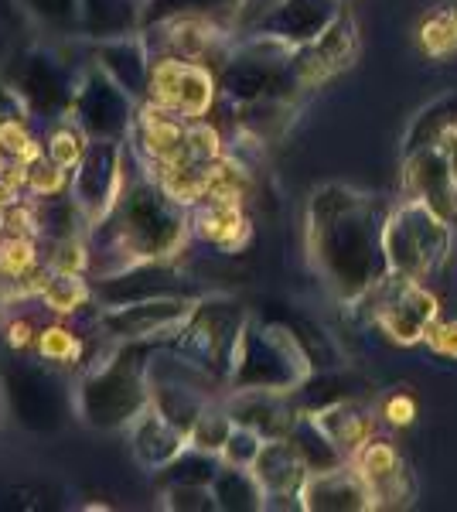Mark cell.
<instances>
[{
	"instance_id": "1",
	"label": "cell",
	"mask_w": 457,
	"mask_h": 512,
	"mask_svg": "<svg viewBox=\"0 0 457 512\" xmlns=\"http://www.w3.org/2000/svg\"><path fill=\"white\" fill-rule=\"evenodd\" d=\"M393 205L348 185H321L307 202V253L331 294L359 304L393 270L386 256V219Z\"/></svg>"
},
{
	"instance_id": "2",
	"label": "cell",
	"mask_w": 457,
	"mask_h": 512,
	"mask_svg": "<svg viewBox=\"0 0 457 512\" xmlns=\"http://www.w3.org/2000/svg\"><path fill=\"white\" fill-rule=\"evenodd\" d=\"M314 373L311 355L290 328L280 325H256L246 318L239 335L236 355L226 383L232 390H277L294 393L307 376Z\"/></svg>"
},
{
	"instance_id": "3",
	"label": "cell",
	"mask_w": 457,
	"mask_h": 512,
	"mask_svg": "<svg viewBox=\"0 0 457 512\" xmlns=\"http://www.w3.org/2000/svg\"><path fill=\"white\" fill-rule=\"evenodd\" d=\"M454 226L437 216L427 202L403 198L386 219V256L389 270L410 280H434L451 256Z\"/></svg>"
},
{
	"instance_id": "4",
	"label": "cell",
	"mask_w": 457,
	"mask_h": 512,
	"mask_svg": "<svg viewBox=\"0 0 457 512\" xmlns=\"http://www.w3.org/2000/svg\"><path fill=\"white\" fill-rule=\"evenodd\" d=\"M359 304H365V321L379 328L393 345H420L427 328L440 318L437 297L427 291L423 280H410L400 274H389L379 287H372ZM352 304V308H359Z\"/></svg>"
},
{
	"instance_id": "5",
	"label": "cell",
	"mask_w": 457,
	"mask_h": 512,
	"mask_svg": "<svg viewBox=\"0 0 457 512\" xmlns=\"http://www.w3.org/2000/svg\"><path fill=\"white\" fill-rule=\"evenodd\" d=\"M246 328V315L239 304L226 301V297H212L191 308L188 321L181 325L178 349L188 362L205 369L209 376L229 379L232 355H236L239 335Z\"/></svg>"
},
{
	"instance_id": "6",
	"label": "cell",
	"mask_w": 457,
	"mask_h": 512,
	"mask_svg": "<svg viewBox=\"0 0 457 512\" xmlns=\"http://www.w3.org/2000/svg\"><path fill=\"white\" fill-rule=\"evenodd\" d=\"M219 96V76L202 62L178 59V55H154L147 96L151 103L178 113L185 120H205Z\"/></svg>"
},
{
	"instance_id": "7",
	"label": "cell",
	"mask_w": 457,
	"mask_h": 512,
	"mask_svg": "<svg viewBox=\"0 0 457 512\" xmlns=\"http://www.w3.org/2000/svg\"><path fill=\"white\" fill-rule=\"evenodd\" d=\"M147 403H151L147 373L140 366H134L127 355H116L99 373L89 376L86 393H82L86 417L99 427L127 424V420H134Z\"/></svg>"
},
{
	"instance_id": "8",
	"label": "cell",
	"mask_w": 457,
	"mask_h": 512,
	"mask_svg": "<svg viewBox=\"0 0 457 512\" xmlns=\"http://www.w3.org/2000/svg\"><path fill=\"white\" fill-rule=\"evenodd\" d=\"M355 59H359V24H355L352 11L345 7L318 38L294 48L290 69L297 76V86L314 89L331 76H338V72H345Z\"/></svg>"
},
{
	"instance_id": "9",
	"label": "cell",
	"mask_w": 457,
	"mask_h": 512,
	"mask_svg": "<svg viewBox=\"0 0 457 512\" xmlns=\"http://www.w3.org/2000/svg\"><path fill=\"white\" fill-rule=\"evenodd\" d=\"M352 468L369 485L376 509H406L417 499V478H413L410 465L389 437H369L359 451L352 454Z\"/></svg>"
},
{
	"instance_id": "10",
	"label": "cell",
	"mask_w": 457,
	"mask_h": 512,
	"mask_svg": "<svg viewBox=\"0 0 457 512\" xmlns=\"http://www.w3.org/2000/svg\"><path fill=\"white\" fill-rule=\"evenodd\" d=\"M345 11V0H273L267 11L249 24V35L277 38L284 45H307Z\"/></svg>"
},
{
	"instance_id": "11",
	"label": "cell",
	"mask_w": 457,
	"mask_h": 512,
	"mask_svg": "<svg viewBox=\"0 0 457 512\" xmlns=\"http://www.w3.org/2000/svg\"><path fill=\"white\" fill-rule=\"evenodd\" d=\"M253 475L263 485V509H304L301 492L307 465L290 437H270L253 461Z\"/></svg>"
},
{
	"instance_id": "12",
	"label": "cell",
	"mask_w": 457,
	"mask_h": 512,
	"mask_svg": "<svg viewBox=\"0 0 457 512\" xmlns=\"http://www.w3.org/2000/svg\"><path fill=\"white\" fill-rule=\"evenodd\" d=\"M403 192L406 198L427 202L437 216L457 226V171L440 147H423L403 158Z\"/></svg>"
},
{
	"instance_id": "13",
	"label": "cell",
	"mask_w": 457,
	"mask_h": 512,
	"mask_svg": "<svg viewBox=\"0 0 457 512\" xmlns=\"http://www.w3.org/2000/svg\"><path fill=\"white\" fill-rule=\"evenodd\" d=\"M72 120L93 140H120L130 123V103L123 96V86H116L103 69L89 72L86 86L76 93Z\"/></svg>"
},
{
	"instance_id": "14",
	"label": "cell",
	"mask_w": 457,
	"mask_h": 512,
	"mask_svg": "<svg viewBox=\"0 0 457 512\" xmlns=\"http://www.w3.org/2000/svg\"><path fill=\"white\" fill-rule=\"evenodd\" d=\"M195 304L174 301V297H151V301H134L123 308H110L103 318V328L116 338H164L174 328H181Z\"/></svg>"
},
{
	"instance_id": "15",
	"label": "cell",
	"mask_w": 457,
	"mask_h": 512,
	"mask_svg": "<svg viewBox=\"0 0 457 512\" xmlns=\"http://www.w3.org/2000/svg\"><path fill=\"white\" fill-rule=\"evenodd\" d=\"M301 502H304V509H311V512H369V509H376L369 485H365L362 475L352 468V461L331 468V472L307 475Z\"/></svg>"
},
{
	"instance_id": "16",
	"label": "cell",
	"mask_w": 457,
	"mask_h": 512,
	"mask_svg": "<svg viewBox=\"0 0 457 512\" xmlns=\"http://www.w3.org/2000/svg\"><path fill=\"white\" fill-rule=\"evenodd\" d=\"M188 229L219 253H239L253 233L243 202H226V198H202L198 205H191Z\"/></svg>"
},
{
	"instance_id": "17",
	"label": "cell",
	"mask_w": 457,
	"mask_h": 512,
	"mask_svg": "<svg viewBox=\"0 0 457 512\" xmlns=\"http://www.w3.org/2000/svg\"><path fill=\"white\" fill-rule=\"evenodd\" d=\"M311 417L318 420L321 431L338 444V451H342L345 458H352L369 437H376V424H379V410H372L369 403L355 400V396H345V400L331 403V407H324Z\"/></svg>"
},
{
	"instance_id": "18",
	"label": "cell",
	"mask_w": 457,
	"mask_h": 512,
	"mask_svg": "<svg viewBox=\"0 0 457 512\" xmlns=\"http://www.w3.org/2000/svg\"><path fill=\"white\" fill-rule=\"evenodd\" d=\"M185 448H188V434L178 424H171L154 403H147L134 417V451L144 465L168 468Z\"/></svg>"
},
{
	"instance_id": "19",
	"label": "cell",
	"mask_w": 457,
	"mask_h": 512,
	"mask_svg": "<svg viewBox=\"0 0 457 512\" xmlns=\"http://www.w3.org/2000/svg\"><path fill=\"white\" fill-rule=\"evenodd\" d=\"M21 72L14 79V89L21 93V99L28 103V110H41L52 113L65 106V89H62V76L55 69V59H45V55L31 52L21 59Z\"/></svg>"
},
{
	"instance_id": "20",
	"label": "cell",
	"mask_w": 457,
	"mask_h": 512,
	"mask_svg": "<svg viewBox=\"0 0 457 512\" xmlns=\"http://www.w3.org/2000/svg\"><path fill=\"white\" fill-rule=\"evenodd\" d=\"M82 28L93 31V38H120L130 35L144 21L140 0H79Z\"/></svg>"
},
{
	"instance_id": "21",
	"label": "cell",
	"mask_w": 457,
	"mask_h": 512,
	"mask_svg": "<svg viewBox=\"0 0 457 512\" xmlns=\"http://www.w3.org/2000/svg\"><path fill=\"white\" fill-rule=\"evenodd\" d=\"M454 127H457V93H447L434 99L430 106H423L417 117H413L403 140V158L423 151V147H437Z\"/></svg>"
},
{
	"instance_id": "22",
	"label": "cell",
	"mask_w": 457,
	"mask_h": 512,
	"mask_svg": "<svg viewBox=\"0 0 457 512\" xmlns=\"http://www.w3.org/2000/svg\"><path fill=\"white\" fill-rule=\"evenodd\" d=\"M290 441H294V448L301 451V458H304V465H307V472H331V468H338V465H345V454L338 451V444L331 441L328 434L321 431V424L314 420L311 414H301L297 417V424L290 427Z\"/></svg>"
},
{
	"instance_id": "23",
	"label": "cell",
	"mask_w": 457,
	"mask_h": 512,
	"mask_svg": "<svg viewBox=\"0 0 457 512\" xmlns=\"http://www.w3.org/2000/svg\"><path fill=\"white\" fill-rule=\"evenodd\" d=\"M212 495L219 509H263V485L256 482L253 468H236L222 461L219 475L212 482Z\"/></svg>"
},
{
	"instance_id": "24",
	"label": "cell",
	"mask_w": 457,
	"mask_h": 512,
	"mask_svg": "<svg viewBox=\"0 0 457 512\" xmlns=\"http://www.w3.org/2000/svg\"><path fill=\"white\" fill-rule=\"evenodd\" d=\"M38 270V236H0V284L28 280Z\"/></svg>"
},
{
	"instance_id": "25",
	"label": "cell",
	"mask_w": 457,
	"mask_h": 512,
	"mask_svg": "<svg viewBox=\"0 0 457 512\" xmlns=\"http://www.w3.org/2000/svg\"><path fill=\"white\" fill-rule=\"evenodd\" d=\"M232 427H236V420H232L229 407H219V403H209V407L198 414V420L191 424L188 431V444L198 451H209V454H222L226 448Z\"/></svg>"
},
{
	"instance_id": "26",
	"label": "cell",
	"mask_w": 457,
	"mask_h": 512,
	"mask_svg": "<svg viewBox=\"0 0 457 512\" xmlns=\"http://www.w3.org/2000/svg\"><path fill=\"white\" fill-rule=\"evenodd\" d=\"M86 151H89V134L76 120L58 123L45 140V158L55 161L58 168H65V171L79 168V161L86 158Z\"/></svg>"
},
{
	"instance_id": "27",
	"label": "cell",
	"mask_w": 457,
	"mask_h": 512,
	"mask_svg": "<svg viewBox=\"0 0 457 512\" xmlns=\"http://www.w3.org/2000/svg\"><path fill=\"white\" fill-rule=\"evenodd\" d=\"M35 349L45 362H55V366H76L86 345H82V338L76 332H69L65 325H48L38 332Z\"/></svg>"
},
{
	"instance_id": "28",
	"label": "cell",
	"mask_w": 457,
	"mask_h": 512,
	"mask_svg": "<svg viewBox=\"0 0 457 512\" xmlns=\"http://www.w3.org/2000/svg\"><path fill=\"white\" fill-rule=\"evenodd\" d=\"M263 444H267L263 434H256L253 427H246V424H236L226 441V448H222V461H226V465H236V468H253V461Z\"/></svg>"
},
{
	"instance_id": "29",
	"label": "cell",
	"mask_w": 457,
	"mask_h": 512,
	"mask_svg": "<svg viewBox=\"0 0 457 512\" xmlns=\"http://www.w3.org/2000/svg\"><path fill=\"white\" fill-rule=\"evenodd\" d=\"M423 342H427V349L434 355H440V359H454L457 362V318H451V321L437 318L434 325L427 328Z\"/></svg>"
},
{
	"instance_id": "30",
	"label": "cell",
	"mask_w": 457,
	"mask_h": 512,
	"mask_svg": "<svg viewBox=\"0 0 457 512\" xmlns=\"http://www.w3.org/2000/svg\"><path fill=\"white\" fill-rule=\"evenodd\" d=\"M379 417L386 420L389 427H410L413 417H417V400H413L406 390L389 393L386 400H382V407H379Z\"/></svg>"
},
{
	"instance_id": "31",
	"label": "cell",
	"mask_w": 457,
	"mask_h": 512,
	"mask_svg": "<svg viewBox=\"0 0 457 512\" xmlns=\"http://www.w3.org/2000/svg\"><path fill=\"white\" fill-rule=\"evenodd\" d=\"M4 342L11 345V349H35L38 345V328L31 325V318H11L7 321V328H4Z\"/></svg>"
},
{
	"instance_id": "32",
	"label": "cell",
	"mask_w": 457,
	"mask_h": 512,
	"mask_svg": "<svg viewBox=\"0 0 457 512\" xmlns=\"http://www.w3.org/2000/svg\"><path fill=\"white\" fill-rule=\"evenodd\" d=\"M24 4H28L31 11L38 14V18L55 21V24H65V21L72 18V14L79 11L76 0H24Z\"/></svg>"
},
{
	"instance_id": "33",
	"label": "cell",
	"mask_w": 457,
	"mask_h": 512,
	"mask_svg": "<svg viewBox=\"0 0 457 512\" xmlns=\"http://www.w3.org/2000/svg\"><path fill=\"white\" fill-rule=\"evenodd\" d=\"M447 7H451V4H447ZM451 21H454V31H457V4L451 7Z\"/></svg>"
}]
</instances>
